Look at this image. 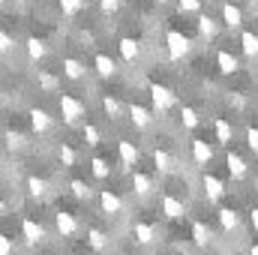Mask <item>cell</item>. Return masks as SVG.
Wrapping results in <instances>:
<instances>
[{
  "mask_svg": "<svg viewBox=\"0 0 258 255\" xmlns=\"http://www.w3.org/2000/svg\"><path fill=\"white\" fill-rule=\"evenodd\" d=\"M165 45H168L171 60H183V57L192 51L189 36H186V33H180V30H168V33H165Z\"/></svg>",
  "mask_w": 258,
  "mask_h": 255,
  "instance_id": "obj_2",
  "label": "cell"
},
{
  "mask_svg": "<svg viewBox=\"0 0 258 255\" xmlns=\"http://www.w3.org/2000/svg\"><path fill=\"white\" fill-rule=\"evenodd\" d=\"M150 102H153V114H165V111H171V108L177 105V96H174L171 87L153 81V84H150Z\"/></svg>",
  "mask_w": 258,
  "mask_h": 255,
  "instance_id": "obj_1",
  "label": "cell"
},
{
  "mask_svg": "<svg viewBox=\"0 0 258 255\" xmlns=\"http://www.w3.org/2000/svg\"><path fill=\"white\" fill-rule=\"evenodd\" d=\"M12 45H15V39L6 33V30H0V54H6V51H12Z\"/></svg>",
  "mask_w": 258,
  "mask_h": 255,
  "instance_id": "obj_41",
  "label": "cell"
},
{
  "mask_svg": "<svg viewBox=\"0 0 258 255\" xmlns=\"http://www.w3.org/2000/svg\"><path fill=\"white\" fill-rule=\"evenodd\" d=\"M81 132H84V141H87L90 147H96V144L102 141V135H99V129L93 126V123H84V129H81Z\"/></svg>",
  "mask_w": 258,
  "mask_h": 255,
  "instance_id": "obj_35",
  "label": "cell"
},
{
  "mask_svg": "<svg viewBox=\"0 0 258 255\" xmlns=\"http://www.w3.org/2000/svg\"><path fill=\"white\" fill-rule=\"evenodd\" d=\"M0 255H12V240L6 234H0Z\"/></svg>",
  "mask_w": 258,
  "mask_h": 255,
  "instance_id": "obj_43",
  "label": "cell"
},
{
  "mask_svg": "<svg viewBox=\"0 0 258 255\" xmlns=\"http://www.w3.org/2000/svg\"><path fill=\"white\" fill-rule=\"evenodd\" d=\"M102 108H105V114H108V117H114V120H117V117H123V105H120L114 96H105V99H102Z\"/></svg>",
  "mask_w": 258,
  "mask_h": 255,
  "instance_id": "obj_30",
  "label": "cell"
},
{
  "mask_svg": "<svg viewBox=\"0 0 258 255\" xmlns=\"http://www.w3.org/2000/svg\"><path fill=\"white\" fill-rule=\"evenodd\" d=\"M6 147H9V150L24 147V135H21V132H15V129H9V132H6Z\"/></svg>",
  "mask_w": 258,
  "mask_h": 255,
  "instance_id": "obj_38",
  "label": "cell"
},
{
  "mask_svg": "<svg viewBox=\"0 0 258 255\" xmlns=\"http://www.w3.org/2000/svg\"><path fill=\"white\" fill-rule=\"evenodd\" d=\"M132 234H135V240H138V243L150 246V243H153V240L159 237V228H156V225H150V222H135Z\"/></svg>",
  "mask_w": 258,
  "mask_h": 255,
  "instance_id": "obj_13",
  "label": "cell"
},
{
  "mask_svg": "<svg viewBox=\"0 0 258 255\" xmlns=\"http://www.w3.org/2000/svg\"><path fill=\"white\" fill-rule=\"evenodd\" d=\"M216 66H219V72H222V75H234V72L240 69L237 57H234L231 51H225V48H222V51L216 54Z\"/></svg>",
  "mask_w": 258,
  "mask_h": 255,
  "instance_id": "obj_19",
  "label": "cell"
},
{
  "mask_svg": "<svg viewBox=\"0 0 258 255\" xmlns=\"http://www.w3.org/2000/svg\"><path fill=\"white\" fill-rule=\"evenodd\" d=\"M21 234H24V240H27L30 246L45 240V228H42L36 219H24V222H21Z\"/></svg>",
  "mask_w": 258,
  "mask_h": 255,
  "instance_id": "obj_9",
  "label": "cell"
},
{
  "mask_svg": "<svg viewBox=\"0 0 258 255\" xmlns=\"http://www.w3.org/2000/svg\"><path fill=\"white\" fill-rule=\"evenodd\" d=\"M99 6H102V12H105V15H111V12H117V9H120V0H99Z\"/></svg>",
  "mask_w": 258,
  "mask_h": 255,
  "instance_id": "obj_42",
  "label": "cell"
},
{
  "mask_svg": "<svg viewBox=\"0 0 258 255\" xmlns=\"http://www.w3.org/2000/svg\"><path fill=\"white\" fill-rule=\"evenodd\" d=\"M192 240H195V246H210L213 243V231H210V225H204V222H198L195 219L192 222Z\"/></svg>",
  "mask_w": 258,
  "mask_h": 255,
  "instance_id": "obj_18",
  "label": "cell"
},
{
  "mask_svg": "<svg viewBox=\"0 0 258 255\" xmlns=\"http://www.w3.org/2000/svg\"><path fill=\"white\" fill-rule=\"evenodd\" d=\"M51 123H54V120H51V114H48L45 108H30V126H33V132L42 135V132L51 129Z\"/></svg>",
  "mask_w": 258,
  "mask_h": 255,
  "instance_id": "obj_15",
  "label": "cell"
},
{
  "mask_svg": "<svg viewBox=\"0 0 258 255\" xmlns=\"http://www.w3.org/2000/svg\"><path fill=\"white\" fill-rule=\"evenodd\" d=\"M99 204H102V213H108V216H117L120 210H123V201H120V195L111 189H102L99 192Z\"/></svg>",
  "mask_w": 258,
  "mask_h": 255,
  "instance_id": "obj_8",
  "label": "cell"
},
{
  "mask_svg": "<svg viewBox=\"0 0 258 255\" xmlns=\"http://www.w3.org/2000/svg\"><path fill=\"white\" fill-rule=\"evenodd\" d=\"M129 120H132L135 129H150V123H153V111L132 102V105H129Z\"/></svg>",
  "mask_w": 258,
  "mask_h": 255,
  "instance_id": "obj_5",
  "label": "cell"
},
{
  "mask_svg": "<svg viewBox=\"0 0 258 255\" xmlns=\"http://www.w3.org/2000/svg\"><path fill=\"white\" fill-rule=\"evenodd\" d=\"M87 243H90V249L102 252V249L108 246V234H105L102 228H87Z\"/></svg>",
  "mask_w": 258,
  "mask_h": 255,
  "instance_id": "obj_25",
  "label": "cell"
},
{
  "mask_svg": "<svg viewBox=\"0 0 258 255\" xmlns=\"http://www.w3.org/2000/svg\"><path fill=\"white\" fill-rule=\"evenodd\" d=\"M213 132H216V141H219V144H231V138H234V129H231V123H228L225 117H216Z\"/></svg>",
  "mask_w": 258,
  "mask_h": 255,
  "instance_id": "obj_23",
  "label": "cell"
},
{
  "mask_svg": "<svg viewBox=\"0 0 258 255\" xmlns=\"http://www.w3.org/2000/svg\"><path fill=\"white\" fill-rule=\"evenodd\" d=\"M0 216H6V201L0 198Z\"/></svg>",
  "mask_w": 258,
  "mask_h": 255,
  "instance_id": "obj_45",
  "label": "cell"
},
{
  "mask_svg": "<svg viewBox=\"0 0 258 255\" xmlns=\"http://www.w3.org/2000/svg\"><path fill=\"white\" fill-rule=\"evenodd\" d=\"M216 216H219V225H222L225 231H237V228H240V213H237L234 207H219Z\"/></svg>",
  "mask_w": 258,
  "mask_h": 255,
  "instance_id": "obj_14",
  "label": "cell"
},
{
  "mask_svg": "<svg viewBox=\"0 0 258 255\" xmlns=\"http://www.w3.org/2000/svg\"><path fill=\"white\" fill-rule=\"evenodd\" d=\"M180 120H183V126H186V129H195L198 123H201V120H198V111L189 108V105H183V108H180Z\"/></svg>",
  "mask_w": 258,
  "mask_h": 255,
  "instance_id": "obj_31",
  "label": "cell"
},
{
  "mask_svg": "<svg viewBox=\"0 0 258 255\" xmlns=\"http://www.w3.org/2000/svg\"><path fill=\"white\" fill-rule=\"evenodd\" d=\"M225 165H228V171H231V177H234V180H243V177L249 174V165H246V159H243L240 153H234V150H228V156H225Z\"/></svg>",
  "mask_w": 258,
  "mask_h": 255,
  "instance_id": "obj_6",
  "label": "cell"
},
{
  "mask_svg": "<svg viewBox=\"0 0 258 255\" xmlns=\"http://www.w3.org/2000/svg\"><path fill=\"white\" fill-rule=\"evenodd\" d=\"M63 75L72 78V81H81L87 75V66L81 63V60H75V57H63Z\"/></svg>",
  "mask_w": 258,
  "mask_h": 255,
  "instance_id": "obj_21",
  "label": "cell"
},
{
  "mask_svg": "<svg viewBox=\"0 0 258 255\" xmlns=\"http://www.w3.org/2000/svg\"><path fill=\"white\" fill-rule=\"evenodd\" d=\"M45 54H48L45 42H42V39H36V36H30V39H27V57H30V60H42Z\"/></svg>",
  "mask_w": 258,
  "mask_h": 255,
  "instance_id": "obj_28",
  "label": "cell"
},
{
  "mask_svg": "<svg viewBox=\"0 0 258 255\" xmlns=\"http://www.w3.org/2000/svg\"><path fill=\"white\" fill-rule=\"evenodd\" d=\"M84 102L81 99H75V96H69V93H63L60 96V114H63V123H69V126H75L81 117H84Z\"/></svg>",
  "mask_w": 258,
  "mask_h": 255,
  "instance_id": "obj_3",
  "label": "cell"
},
{
  "mask_svg": "<svg viewBox=\"0 0 258 255\" xmlns=\"http://www.w3.org/2000/svg\"><path fill=\"white\" fill-rule=\"evenodd\" d=\"M117 153H120V162H123L126 168L138 165V156H141V153H138V147H135L132 141H120V144H117Z\"/></svg>",
  "mask_w": 258,
  "mask_h": 255,
  "instance_id": "obj_20",
  "label": "cell"
},
{
  "mask_svg": "<svg viewBox=\"0 0 258 255\" xmlns=\"http://www.w3.org/2000/svg\"><path fill=\"white\" fill-rule=\"evenodd\" d=\"M249 222H252V228L258 231V207H252V210H249Z\"/></svg>",
  "mask_w": 258,
  "mask_h": 255,
  "instance_id": "obj_44",
  "label": "cell"
},
{
  "mask_svg": "<svg viewBox=\"0 0 258 255\" xmlns=\"http://www.w3.org/2000/svg\"><path fill=\"white\" fill-rule=\"evenodd\" d=\"M249 255H258V246H252V249H249Z\"/></svg>",
  "mask_w": 258,
  "mask_h": 255,
  "instance_id": "obj_46",
  "label": "cell"
},
{
  "mask_svg": "<svg viewBox=\"0 0 258 255\" xmlns=\"http://www.w3.org/2000/svg\"><path fill=\"white\" fill-rule=\"evenodd\" d=\"M222 24H225L228 30H240V24H243V9H240L237 3H222Z\"/></svg>",
  "mask_w": 258,
  "mask_h": 255,
  "instance_id": "obj_4",
  "label": "cell"
},
{
  "mask_svg": "<svg viewBox=\"0 0 258 255\" xmlns=\"http://www.w3.org/2000/svg\"><path fill=\"white\" fill-rule=\"evenodd\" d=\"M246 144H249V150L258 156V126H249V129H246Z\"/></svg>",
  "mask_w": 258,
  "mask_h": 255,
  "instance_id": "obj_39",
  "label": "cell"
},
{
  "mask_svg": "<svg viewBox=\"0 0 258 255\" xmlns=\"http://www.w3.org/2000/svg\"><path fill=\"white\" fill-rule=\"evenodd\" d=\"M120 57H123L126 63H135V60L141 57V45H138L135 39H120Z\"/></svg>",
  "mask_w": 258,
  "mask_h": 255,
  "instance_id": "obj_24",
  "label": "cell"
},
{
  "mask_svg": "<svg viewBox=\"0 0 258 255\" xmlns=\"http://www.w3.org/2000/svg\"><path fill=\"white\" fill-rule=\"evenodd\" d=\"M60 9H63V15H78L81 9H84V0H60Z\"/></svg>",
  "mask_w": 258,
  "mask_h": 255,
  "instance_id": "obj_36",
  "label": "cell"
},
{
  "mask_svg": "<svg viewBox=\"0 0 258 255\" xmlns=\"http://www.w3.org/2000/svg\"><path fill=\"white\" fill-rule=\"evenodd\" d=\"M162 213H165L168 219H183V216H186V207H183L180 198H174V195H162Z\"/></svg>",
  "mask_w": 258,
  "mask_h": 255,
  "instance_id": "obj_12",
  "label": "cell"
},
{
  "mask_svg": "<svg viewBox=\"0 0 258 255\" xmlns=\"http://www.w3.org/2000/svg\"><path fill=\"white\" fill-rule=\"evenodd\" d=\"M54 222H57V231H60L63 237H72V234L78 231V219H75L72 213H66V210L54 213Z\"/></svg>",
  "mask_w": 258,
  "mask_h": 255,
  "instance_id": "obj_17",
  "label": "cell"
},
{
  "mask_svg": "<svg viewBox=\"0 0 258 255\" xmlns=\"http://www.w3.org/2000/svg\"><path fill=\"white\" fill-rule=\"evenodd\" d=\"M201 183H204V195H207V201H219V198L228 192L225 189V180H219L216 174H204Z\"/></svg>",
  "mask_w": 258,
  "mask_h": 255,
  "instance_id": "obj_7",
  "label": "cell"
},
{
  "mask_svg": "<svg viewBox=\"0 0 258 255\" xmlns=\"http://www.w3.org/2000/svg\"><path fill=\"white\" fill-rule=\"evenodd\" d=\"M198 33H201V36H207V39H213V36L219 33L216 18H210V15H198Z\"/></svg>",
  "mask_w": 258,
  "mask_h": 255,
  "instance_id": "obj_27",
  "label": "cell"
},
{
  "mask_svg": "<svg viewBox=\"0 0 258 255\" xmlns=\"http://www.w3.org/2000/svg\"><path fill=\"white\" fill-rule=\"evenodd\" d=\"M156 3H159V6H165V3H171V0H156Z\"/></svg>",
  "mask_w": 258,
  "mask_h": 255,
  "instance_id": "obj_47",
  "label": "cell"
},
{
  "mask_svg": "<svg viewBox=\"0 0 258 255\" xmlns=\"http://www.w3.org/2000/svg\"><path fill=\"white\" fill-rule=\"evenodd\" d=\"M57 75H51V72H39V90H48V93H54L57 90Z\"/></svg>",
  "mask_w": 258,
  "mask_h": 255,
  "instance_id": "obj_32",
  "label": "cell"
},
{
  "mask_svg": "<svg viewBox=\"0 0 258 255\" xmlns=\"http://www.w3.org/2000/svg\"><path fill=\"white\" fill-rule=\"evenodd\" d=\"M0 6H3V0H0Z\"/></svg>",
  "mask_w": 258,
  "mask_h": 255,
  "instance_id": "obj_48",
  "label": "cell"
},
{
  "mask_svg": "<svg viewBox=\"0 0 258 255\" xmlns=\"http://www.w3.org/2000/svg\"><path fill=\"white\" fill-rule=\"evenodd\" d=\"M180 12H201V0H177Z\"/></svg>",
  "mask_w": 258,
  "mask_h": 255,
  "instance_id": "obj_40",
  "label": "cell"
},
{
  "mask_svg": "<svg viewBox=\"0 0 258 255\" xmlns=\"http://www.w3.org/2000/svg\"><path fill=\"white\" fill-rule=\"evenodd\" d=\"M192 159L195 165H210L213 162V147L204 138H192Z\"/></svg>",
  "mask_w": 258,
  "mask_h": 255,
  "instance_id": "obj_10",
  "label": "cell"
},
{
  "mask_svg": "<svg viewBox=\"0 0 258 255\" xmlns=\"http://www.w3.org/2000/svg\"><path fill=\"white\" fill-rule=\"evenodd\" d=\"M153 162H156V171L159 174H174L177 171V159L168 150H153Z\"/></svg>",
  "mask_w": 258,
  "mask_h": 255,
  "instance_id": "obj_11",
  "label": "cell"
},
{
  "mask_svg": "<svg viewBox=\"0 0 258 255\" xmlns=\"http://www.w3.org/2000/svg\"><path fill=\"white\" fill-rule=\"evenodd\" d=\"M57 156H60L63 168H72V165H75V150H72L69 144H60V147H57Z\"/></svg>",
  "mask_w": 258,
  "mask_h": 255,
  "instance_id": "obj_34",
  "label": "cell"
},
{
  "mask_svg": "<svg viewBox=\"0 0 258 255\" xmlns=\"http://www.w3.org/2000/svg\"><path fill=\"white\" fill-rule=\"evenodd\" d=\"M240 48H243L246 57H258V36L252 30H243L240 33Z\"/></svg>",
  "mask_w": 258,
  "mask_h": 255,
  "instance_id": "obj_26",
  "label": "cell"
},
{
  "mask_svg": "<svg viewBox=\"0 0 258 255\" xmlns=\"http://www.w3.org/2000/svg\"><path fill=\"white\" fill-rule=\"evenodd\" d=\"M69 189H72V195H75L78 201H90V195H93V189H90V186H87L84 180H78V177H75V180L69 183Z\"/></svg>",
  "mask_w": 258,
  "mask_h": 255,
  "instance_id": "obj_29",
  "label": "cell"
},
{
  "mask_svg": "<svg viewBox=\"0 0 258 255\" xmlns=\"http://www.w3.org/2000/svg\"><path fill=\"white\" fill-rule=\"evenodd\" d=\"M90 165H93V174H96V177H99V180H105V177H108V174H111V165H108V162H105V159H102V156H96V159H93V162H90Z\"/></svg>",
  "mask_w": 258,
  "mask_h": 255,
  "instance_id": "obj_33",
  "label": "cell"
},
{
  "mask_svg": "<svg viewBox=\"0 0 258 255\" xmlns=\"http://www.w3.org/2000/svg\"><path fill=\"white\" fill-rule=\"evenodd\" d=\"M27 192H30L33 198H42V195H45V180H39V177H27Z\"/></svg>",
  "mask_w": 258,
  "mask_h": 255,
  "instance_id": "obj_37",
  "label": "cell"
},
{
  "mask_svg": "<svg viewBox=\"0 0 258 255\" xmlns=\"http://www.w3.org/2000/svg\"><path fill=\"white\" fill-rule=\"evenodd\" d=\"M132 189H135V195L147 198L150 192L156 189V183H153V177H150V174H144V171H135V174H132Z\"/></svg>",
  "mask_w": 258,
  "mask_h": 255,
  "instance_id": "obj_16",
  "label": "cell"
},
{
  "mask_svg": "<svg viewBox=\"0 0 258 255\" xmlns=\"http://www.w3.org/2000/svg\"><path fill=\"white\" fill-rule=\"evenodd\" d=\"M93 66H96V72H99L102 78H114V75H117V63H114L108 54H96Z\"/></svg>",
  "mask_w": 258,
  "mask_h": 255,
  "instance_id": "obj_22",
  "label": "cell"
}]
</instances>
